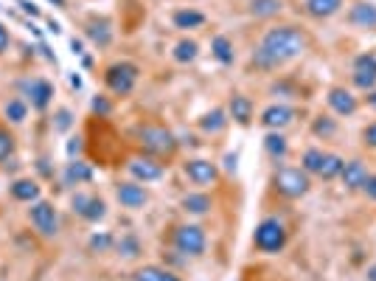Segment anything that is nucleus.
Here are the masks:
<instances>
[{"mask_svg":"<svg viewBox=\"0 0 376 281\" xmlns=\"http://www.w3.org/2000/svg\"><path fill=\"white\" fill-rule=\"evenodd\" d=\"M17 6H20L26 15H31V17H40V9L31 3V0H17Z\"/></svg>","mask_w":376,"mask_h":281,"instance_id":"nucleus-42","label":"nucleus"},{"mask_svg":"<svg viewBox=\"0 0 376 281\" xmlns=\"http://www.w3.org/2000/svg\"><path fill=\"white\" fill-rule=\"evenodd\" d=\"M183 208L188 211V214H208L211 211V197L208 194H186L183 197Z\"/></svg>","mask_w":376,"mask_h":281,"instance_id":"nucleus-27","label":"nucleus"},{"mask_svg":"<svg viewBox=\"0 0 376 281\" xmlns=\"http://www.w3.org/2000/svg\"><path fill=\"white\" fill-rule=\"evenodd\" d=\"M70 48L73 54H82V40H70Z\"/></svg>","mask_w":376,"mask_h":281,"instance_id":"nucleus-46","label":"nucleus"},{"mask_svg":"<svg viewBox=\"0 0 376 281\" xmlns=\"http://www.w3.org/2000/svg\"><path fill=\"white\" fill-rule=\"evenodd\" d=\"M51 96H54L51 82L34 79V82L28 85V99H31V107H34V110H45V107L51 104Z\"/></svg>","mask_w":376,"mask_h":281,"instance_id":"nucleus-17","label":"nucleus"},{"mask_svg":"<svg viewBox=\"0 0 376 281\" xmlns=\"http://www.w3.org/2000/svg\"><path fill=\"white\" fill-rule=\"evenodd\" d=\"M368 281H376V262L368 267Z\"/></svg>","mask_w":376,"mask_h":281,"instance_id":"nucleus-47","label":"nucleus"},{"mask_svg":"<svg viewBox=\"0 0 376 281\" xmlns=\"http://www.w3.org/2000/svg\"><path fill=\"white\" fill-rule=\"evenodd\" d=\"M115 197H118V202L124 205V208H143L146 205V200H149V194H146V188L143 186H138V183H121L118 188H115Z\"/></svg>","mask_w":376,"mask_h":281,"instance_id":"nucleus-15","label":"nucleus"},{"mask_svg":"<svg viewBox=\"0 0 376 281\" xmlns=\"http://www.w3.org/2000/svg\"><path fill=\"white\" fill-rule=\"evenodd\" d=\"M281 9H284V0H253L250 3V12L256 17H275Z\"/></svg>","mask_w":376,"mask_h":281,"instance_id":"nucleus-31","label":"nucleus"},{"mask_svg":"<svg viewBox=\"0 0 376 281\" xmlns=\"http://www.w3.org/2000/svg\"><path fill=\"white\" fill-rule=\"evenodd\" d=\"M118 250H121L126 259H135V256L140 253V245H138V239H135V236H124V239L118 242Z\"/></svg>","mask_w":376,"mask_h":281,"instance_id":"nucleus-36","label":"nucleus"},{"mask_svg":"<svg viewBox=\"0 0 376 281\" xmlns=\"http://www.w3.org/2000/svg\"><path fill=\"white\" fill-rule=\"evenodd\" d=\"M354 85L359 90H373L376 88V54H359L354 59Z\"/></svg>","mask_w":376,"mask_h":281,"instance_id":"nucleus-9","label":"nucleus"},{"mask_svg":"<svg viewBox=\"0 0 376 281\" xmlns=\"http://www.w3.org/2000/svg\"><path fill=\"white\" fill-rule=\"evenodd\" d=\"M172 20H174L177 29H199L205 23V15L197 12V9H180V12H174Z\"/></svg>","mask_w":376,"mask_h":281,"instance_id":"nucleus-26","label":"nucleus"},{"mask_svg":"<svg viewBox=\"0 0 376 281\" xmlns=\"http://www.w3.org/2000/svg\"><path fill=\"white\" fill-rule=\"evenodd\" d=\"M9 48V31L3 29V26H0V54H3Z\"/></svg>","mask_w":376,"mask_h":281,"instance_id":"nucleus-44","label":"nucleus"},{"mask_svg":"<svg viewBox=\"0 0 376 281\" xmlns=\"http://www.w3.org/2000/svg\"><path fill=\"white\" fill-rule=\"evenodd\" d=\"M90 107H93V113H99V115H110V113H113V104H110L104 96H96Z\"/></svg>","mask_w":376,"mask_h":281,"instance_id":"nucleus-37","label":"nucleus"},{"mask_svg":"<svg viewBox=\"0 0 376 281\" xmlns=\"http://www.w3.org/2000/svg\"><path fill=\"white\" fill-rule=\"evenodd\" d=\"M228 113H231V118H234L236 124L247 127V124L253 121V102H250L247 96L236 93V96L231 99V107H228Z\"/></svg>","mask_w":376,"mask_h":281,"instance_id":"nucleus-18","label":"nucleus"},{"mask_svg":"<svg viewBox=\"0 0 376 281\" xmlns=\"http://www.w3.org/2000/svg\"><path fill=\"white\" fill-rule=\"evenodd\" d=\"M138 65L132 62H113L107 70H104V85L115 93V96H129L135 82H138Z\"/></svg>","mask_w":376,"mask_h":281,"instance_id":"nucleus-5","label":"nucleus"},{"mask_svg":"<svg viewBox=\"0 0 376 281\" xmlns=\"http://www.w3.org/2000/svg\"><path fill=\"white\" fill-rule=\"evenodd\" d=\"M368 166L359 161V158H354V161H348L345 166H343V172H340V180H343V186L348 188V191H362V186H365V180H368Z\"/></svg>","mask_w":376,"mask_h":281,"instance_id":"nucleus-12","label":"nucleus"},{"mask_svg":"<svg viewBox=\"0 0 376 281\" xmlns=\"http://www.w3.org/2000/svg\"><path fill=\"white\" fill-rule=\"evenodd\" d=\"M362 140H365V147L376 150V121H370V124L362 129Z\"/></svg>","mask_w":376,"mask_h":281,"instance_id":"nucleus-38","label":"nucleus"},{"mask_svg":"<svg viewBox=\"0 0 376 281\" xmlns=\"http://www.w3.org/2000/svg\"><path fill=\"white\" fill-rule=\"evenodd\" d=\"M228 113H224V110H211V113H205L202 118H199V129L202 132H211V135H216V132H222L224 127H228Z\"/></svg>","mask_w":376,"mask_h":281,"instance_id":"nucleus-22","label":"nucleus"},{"mask_svg":"<svg viewBox=\"0 0 376 281\" xmlns=\"http://www.w3.org/2000/svg\"><path fill=\"white\" fill-rule=\"evenodd\" d=\"M264 150H267V155L270 158H286V152H289V144H286V138L278 132V129H270L267 135H264Z\"/></svg>","mask_w":376,"mask_h":281,"instance_id":"nucleus-23","label":"nucleus"},{"mask_svg":"<svg viewBox=\"0 0 376 281\" xmlns=\"http://www.w3.org/2000/svg\"><path fill=\"white\" fill-rule=\"evenodd\" d=\"M365 102H368V107H373V110H376V88H373V90H368Z\"/></svg>","mask_w":376,"mask_h":281,"instance_id":"nucleus-45","label":"nucleus"},{"mask_svg":"<svg viewBox=\"0 0 376 281\" xmlns=\"http://www.w3.org/2000/svg\"><path fill=\"white\" fill-rule=\"evenodd\" d=\"M340 9H343V0H306V12L318 20L334 17Z\"/></svg>","mask_w":376,"mask_h":281,"instance_id":"nucleus-20","label":"nucleus"},{"mask_svg":"<svg viewBox=\"0 0 376 281\" xmlns=\"http://www.w3.org/2000/svg\"><path fill=\"white\" fill-rule=\"evenodd\" d=\"M348 23L357 29H376V6L373 3H354L348 12Z\"/></svg>","mask_w":376,"mask_h":281,"instance_id":"nucleus-16","label":"nucleus"},{"mask_svg":"<svg viewBox=\"0 0 376 281\" xmlns=\"http://www.w3.org/2000/svg\"><path fill=\"white\" fill-rule=\"evenodd\" d=\"M304 51H306L304 31L295 26H275L261 37L259 48L253 51V65L261 70H275V67L297 59Z\"/></svg>","mask_w":376,"mask_h":281,"instance_id":"nucleus-1","label":"nucleus"},{"mask_svg":"<svg viewBox=\"0 0 376 281\" xmlns=\"http://www.w3.org/2000/svg\"><path fill=\"white\" fill-rule=\"evenodd\" d=\"M197 54H199V45L194 42V40H180L177 45H174V59L177 62H194L197 59Z\"/></svg>","mask_w":376,"mask_h":281,"instance_id":"nucleus-32","label":"nucleus"},{"mask_svg":"<svg viewBox=\"0 0 376 281\" xmlns=\"http://www.w3.org/2000/svg\"><path fill=\"white\" fill-rule=\"evenodd\" d=\"M343 166H345V161H343L340 155H329V152H326V158H323V166H320L318 177H323V180H334V177H340Z\"/></svg>","mask_w":376,"mask_h":281,"instance_id":"nucleus-30","label":"nucleus"},{"mask_svg":"<svg viewBox=\"0 0 376 281\" xmlns=\"http://www.w3.org/2000/svg\"><path fill=\"white\" fill-rule=\"evenodd\" d=\"M183 172H186V177H188L194 186H211V183H216V177H219L216 166H213L211 161H202V158L188 161V163L183 166Z\"/></svg>","mask_w":376,"mask_h":281,"instance_id":"nucleus-11","label":"nucleus"},{"mask_svg":"<svg viewBox=\"0 0 376 281\" xmlns=\"http://www.w3.org/2000/svg\"><path fill=\"white\" fill-rule=\"evenodd\" d=\"M253 242H256V248L261 253H278V250H284V245H286V228H284V223L275 220V217L261 220L256 225Z\"/></svg>","mask_w":376,"mask_h":281,"instance_id":"nucleus-4","label":"nucleus"},{"mask_svg":"<svg viewBox=\"0 0 376 281\" xmlns=\"http://www.w3.org/2000/svg\"><path fill=\"white\" fill-rule=\"evenodd\" d=\"M312 132H315L318 138H332V135L337 132V121L329 118V115H318L315 124H312Z\"/></svg>","mask_w":376,"mask_h":281,"instance_id":"nucleus-33","label":"nucleus"},{"mask_svg":"<svg viewBox=\"0 0 376 281\" xmlns=\"http://www.w3.org/2000/svg\"><path fill=\"white\" fill-rule=\"evenodd\" d=\"M12 197H15L17 202H37V200H40V186H37V180H28V177L15 180V183H12Z\"/></svg>","mask_w":376,"mask_h":281,"instance_id":"nucleus-21","label":"nucleus"},{"mask_svg":"<svg viewBox=\"0 0 376 281\" xmlns=\"http://www.w3.org/2000/svg\"><path fill=\"white\" fill-rule=\"evenodd\" d=\"M70 124H73L70 110H59V113H56V124H54V127H56L59 132H65V129H70Z\"/></svg>","mask_w":376,"mask_h":281,"instance_id":"nucleus-39","label":"nucleus"},{"mask_svg":"<svg viewBox=\"0 0 376 281\" xmlns=\"http://www.w3.org/2000/svg\"><path fill=\"white\" fill-rule=\"evenodd\" d=\"M6 118L15 121V124H20V121L26 118V104H23L20 99H12V102L6 104Z\"/></svg>","mask_w":376,"mask_h":281,"instance_id":"nucleus-35","label":"nucleus"},{"mask_svg":"<svg viewBox=\"0 0 376 281\" xmlns=\"http://www.w3.org/2000/svg\"><path fill=\"white\" fill-rule=\"evenodd\" d=\"M323 158H326V152L323 150H306L304 152V158H300V169H304L306 175H318L320 172V166H323Z\"/></svg>","mask_w":376,"mask_h":281,"instance_id":"nucleus-29","label":"nucleus"},{"mask_svg":"<svg viewBox=\"0 0 376 281\" xmlns=\"http://www.w3.org/2000/svg\"><path fill=\"white\" fill-rule=\"evenodd\" d=\"M88 37L96 42V45H101V48H107L110 42H113V29H110V20H90L88 23Z\"/></svg>","mask_w":376,"mask_h":281,"instance_id":"nucleus-24","label":"nucleus"},{"mask_svg":"<svg viewBox=\"0 0 376 281\" xmlns=\"http://www.w3.org/2000/svg\"><path fill=\"white\" fill-rule=\"evenodd\" d=\"M28 217H31V223H34V228L42 234V236H56V231H59V217H56V208L48 202V200H37L34 205H31V211H28Z\"/></svg>","mask_w":376,"mask_h":281,"instance_id":"nucleus-7","label":"nucleus"},{"mask_svg":"<svg viewBox=\"0 0 376 281\" xmlns=\"http://www.w3.org/2000/svg\"><path fill=\"white\" fill-rule=\"evenodd\" d=\"M362 191H365V197H368V200H373V202H376V175H368V180H365Z\"/></svg>","mask_w":376,"mask_h":281,"instance_id":"nucleus-41","label":"nucleus"},{"mask_svg":"<svg viewBox=\"0 0 376 281\" xmlns=\"http://www.w3.org/2000/svg\"><path fill=\"white\" fill-rule=\"evenodd\" d=\"M132 281H183V278H180V275H174V273H172V270H166V267L146 264V267L135 270Z\"/></svg>","mask_w":376,"mask_h":281,"instance_id":"nucleus-19","label":"nucleus"},{"mask_svg":"<svg viewBox=\"0 0 376 281\" xmlns=\"http://www.w3.org/2000/svg\"><path fill=\"white\" fill-rule=\"evenodd\" d=\"M73 211L82 217V220H88V223H99V220H104V214H107V202L101 200V197H96V194H82V191H76L73 194Z\"/></svg>","mask_w":376,"mask_h":281,"instance_id":"nucleus-8","label":"nucleus"},{"mask_svg":"<svg viewBox=\"0 0 376 281\" xmlns=\"http://www.w3.org/2000/svg\"><path fill=\"white\" fill-rule=\"evenodd\" d=\"M129 175L135 177V180H140V183H152V180H161L163 177V163H158V158H135V161H129Z\"/></svg>","mask_w":376,"mask_h":281,"instance_id":"nucleus-10","label":"nucleus"},{"mask_svg":"<svg viewBox=\"0 0 376 281\" xmlns=\"http://www.w3.org/2000/svg\"><path fill=\"white\" fill-rule=\"evenodd\" d=\"M70 85H73V88H76V90H79V88H82V79H79V77H70Z\"/></svg>","mask_w":376,"mask_h":281,"instance_id":"nucleus-49","label":"nucleus"},{"mask_svg":"<svg viewBox=\"0 0 376 281\" xmlns=\"http://www.w3.org/2000/svg\"><path fill=\"white\" fill-rule=\"evenodd\" d=\"M51 3H54V6H65V0H51Z\"/></svg>","mask_w":376,"mask_h":281,"instance_id":"nucleus-50","label":"nucleus"},{"mask_svg":"<svg viewBox=\"0 0 376 281\" xmlns=\"http://www.w3.org/2000/svg\"><path fill=\"white\" fill-rule=\"evenodd\" d=\"M211 51H213V56H216L222 65H231V62H234V42H231L228 37H213Z\"/></svg>","mask_w":376,"mask_h":281,"instance_id":"nucleus-28","label":"nucleus"},{"mask_svg":"<svg viewBox=\"0 0 376 281\" xmlns=\"http://www.w3.org/2000/svg\"><path fill=\"white\" fill-rule=\"evenodd\" d=\"M76 152H82V138H73L67 144V155H76Z\"/></svg>","mask_w":376,"mask_h":281,"instance_id":"nucleus-43","label":"nucleus"},{"mask_svg":"<svg viewBox=\"0 0 376 281\" xmlns=\"http://www.w3.org/2000/svg\"><path fill=\"white\" fill-rule=\"evenodd\" d=\"M110 245H113V236H110V234H101V236L96 234V236L90 239V248H93V250H107Z\"/></svg>","mask_w":376,"mask_h":281,"instance_id":"nucleus-40","label":"nucleus"},{"mask_svg":"<svg viewBox=\"0 0 376 281\" xmlns=\"http://www.w3.org/2000/svg\"><path fill=\"white\" fill-rule=\"evenodd\" d=\"M135 140L138 147L149 155V158H172L177 152V138L172 129L161 127V124H143L135 129Z\"/></svg>","mask_w":376,"mask_h":281,"instance_id":"nucleus-2","label":"nucleus"},{"mask_svg":"<svg viewBox=\"0 0 376 281\" xmlns=\"http://www.w3.org/2000/svg\"><path fill=\"white\" fill-rule=\"evenodd\" d=\"M12 152H15V138H12L6 129H0V163L9 161Z\"/></svg>","mask_w":376,"mask_h":281,"instance_id":"nucleus-34","label":"nucleus"},{"mask_svg":"<svg viewBox=\"0 0 376 281\" xmlns=\"http://www.w3.org/2000/svg\"><path fill=\"white\" fill-rule=\"evenodd\" d=\"M224 161H228V169H231V172L236 169V155H228V158H224Z\"/></svg>","mask_w":376,"mask_h":281,"instance_id":"nucleus-48","label":"nucleus"},{"mask_svg":"<svg viewBox=\"0 0 376 281\" xmlns=\"http://www.w3.org/2000/svg\"><path fill=\"white\" fill-rule=\"evenodd\" d=\"M90 177H93V169H90L88 163H82V161H73V163H67V169H65V183H67V186L88 183Z\"/></svg>","mask_w":376,"mask_h":281,"instance_id":"nucleus-25","label":"nucleus"},{"mask_svg":"<svg viewBox=\"0 0 376 281\" xmlns=\"http://www.w3.org/2000/svg\"><path fill=\"white\" fill-rule=\"evenodd\" d=\"M295 121V110L292 107H286V104H270L264 113H261V124L267 127V129H284V127H289Z\"/></svg>","mask_w":376,"mask_h":281,"instance_id":"nucleus-14","label":"nucleus"},{"mask_svg":"<svg viewBox=\"0 0 376 281\" xmlns=\"http://www.w3.org/2000/svg\"><path fill=\"white\" fill-rule=\"evenodd\" d=\"M205 231L199 225H177L174 228V248L186 256H202L205 253Z\"/></svg>","mask_w":376,"mask_h":281,"instance_id":"nucleus-6","label":"nucleus"},{"mask_svg":"<svg viewBox=\"0 0 376 281\" xmlns=\"http://www.w3.org/2000/svg\"><path fill=\"white\" fill-rule=\"evenodd\" d=\"M326 102H329V107H332L337 115H354L357 107H359L357 96H354L351 90H345V88H332L329 96H326Z\"/></svg>","mask_w":376,"mask_h":281,"instance_id":"nucleus-13","label":"nucleus"},{"mask_svg":"<svg viewBox=\"0 0 376 281\" xmlns=\"http://www.w3.org/2000/svg\"><path fill=\"white\" fill-rule=\"evenodd\" d=\"M272 186H275V191H278L281 197H286V200H297V197H306V194H309L312 180H309V175H306L304 169L284 166V169H278V172H275Z\"/></svg>","mask_w":376,"mask_h":281,"instance_id":"nucleus-3","label":"nucleus"}]
</instances>
